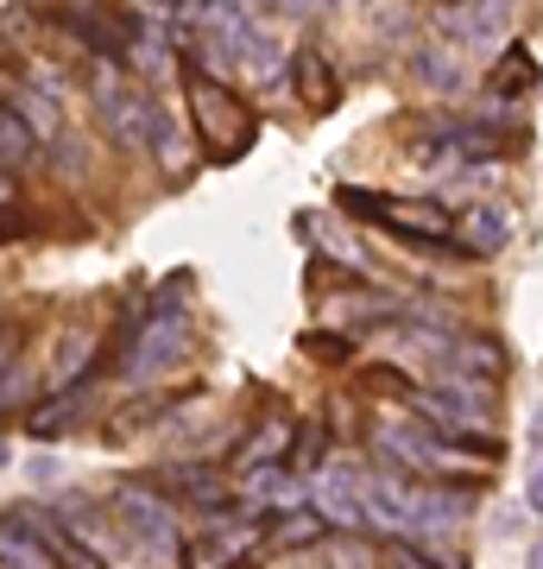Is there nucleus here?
I'll return each mask as SVG.
<instances>
[{
	"mask_svg": "<svg viewBox=\"0 0 543 569\" xmlns=\"http://www.w3.org/2000/svg\"><path fill=\"white\" fill-rule=\"evenodd\" d=\"M95 102H101V127L121 146H133V152H171V114L133 77H121L114 63L95 70Z\"/></svg>",
	"mask_w": 543,
	"mask_h": 569,
	"instance_id": "f257e3e1",
	"label": "nucleus"
},
{
	"mask_svg": "<svg viewBox=\"0 0 543 569\" xmlns=\"http://www.w3.org/2000/svg\"><path fill=\"white\" fill-rule=\"evenodd\" d=\"M183 89H190V108H197L202 146H209V159H215V164H234L247 146L260 140V121L247 114V102L228 89V82L202 77L197 63H190V70H183Z\"/></svg>",
	"mask_w": 543,
	"mask_h": 569,
	"instance_id": "f03ea898",
	"label": "nucleus"
},
{
	"mask_svg": "<svg viewBox=\"0 0 543 569\" xmlns=\"http://www.w3.org/2000/svg\"><path fill=\"white\" fill-rule=\"evenodd\" d=\"M342 209H354V216H366V222L392 228V234L411 241V247H436V253L455 247V216H449L443 203H399V197H380V190H354V183H348Z\"/></svg>",
	"mask_w": 543,
	"mask_h": 569,
	"instance_id": "7ed1b4c3",
	"label": "nucleus"
},
{
	"mask_svg": "<svg viewBox=\"0 0 543 569\" xmlns=\"http://www.w3.org/2000/svg\"><path fill=\"white\" fill-rule=\"evenodd\" d=\"M114 512H121V526H127V538H133V550H145V557H171V563H183V557H190V545L178 538L171 512H164V500L152 488L127 481V488L114 493Z\"/></svg>",
	"mask_w": 543,
	"mask_h": 569,
	"instance_id": "20e7f679",
	"label": "nucleus"
},
{
	"mask_svg": "<svg viewBox=\"0 0 543 569\" xmlns=\"http://www.w3.org/2000/svg\"><path fill=\"white\" fill-rule=\"evenodd\" d=\"M366 443H373V456L392 468H436V456H443V430L430 425V418H380V425L366 430Z\"/></svg>",
	"mask_w": 543,
	"mask_h": 569,
	"instance_id": "39448f33",
	"label": "nucleus"
},
{
	"mask_svg": "<svg viewBox=\"0 0 543 569\" xmlns=\"http://www.w3.org/2000/svg\"><path fill=\"white\" fill-rule=\"evenodd\" d=\"M183 342H190V317L183 310H152L140 323V336L127 342V373H159L164 361H178L183 355Z\"/></svg>",
	"mask_w": 543,
	"mask_h": 569,
	"instance_id": "423d86ee",
	"label": "nucleus"
},
{
	"mask_svg": "<svg viewBox=\"0 0 543 569\" xmlns=\"http://www.w3.org/2000/svg\"><path fill=\"white\" fill-rule=\"evenodd\" d=\"M0 563H20V569H51L63 563L58 545H51V531L32 507H7L0 512Z\"/></svg>",
	"mask_w": 543,
	"mask_h": 569,
	"instance_id": "0eeeda50",
	"label": "nucleus"
},
{
	"mask_svg": "<svg viewBox=\"0 0 543 569\" xmlns=\"http://www.w3.org/2000/svg\"><path fill=\"white\" fill-rule=\"evenodd\" d=\"M291 82H298V102L310 114H329V108L342 102V77H335V63L322 44H298L291 51Z\"/></svg>",
	"mask_w": 543,
	"mask_h": 569,
	"instance_id": "6e6552de",
	"label": "nucleus"
},
{
	"mask_svg": "<svg viewBox=\"0 0 543 569\" xmlns=\"http://www.w3.org/2000/svg\"><path fill=\"white\" fill-rule=\"evenodd\" d=\"M436 26H443L455 44H481L500 32V0H443L436 7Z\"/></svg>",
	"mask_w": 543,
	"mask_h": 569,
	"instance_id": "1a4fd4ad",
	"label": "nucleus"
},
{
	"mask_svg": "<svg viewBox=\"0 0 543 569\" xmlns=\"http://www.w3.org/2000/svg\"><path fill=\"white\" fill-rule=\"evenodd\" d=\"M164 488H171V493H183V500H190V507H202L209 519H222V512H234V493H228V481H222V475H209V468H197V462L171 468V475H164Z\"/></svg>",
	"mask_w": 543,
	"mask_h": 569,
	"instance_id": "9d476101",
	"label": "nucleus"
},
{
	"mask_svg": "<svg viewBox=\"0 0 543 569\" xmlns=\"http://www.w3.org/2000/svg\"><path fill=\"white\" fill-rule=\"evenodd\" d=\"M291 443H298V430L284 425V418H272L265 430H253V437L234 449V475H260V468L291 462Z\"/></svg>",
	"mask_w": 543,
	"mask_h": 569,
	"instance_id": "9b49d317",
	"label": "nucleus"
},
{
	"mask_svg": "<svg viewBox=\"0 0 543 569\" xmlns=\"http://www.w3.org/2000/svg\"><path fill=\"white\" fill-rule=\"evenodd\" d=\"M512 241V216H505L500 203H474L462 209V253H500V247Z\"/></svg>",
	"mask_w": 543,
	"mask_h": 569,
	"instance_id": "f8f14e48",
	"label": "nucleus"
},
{
	"mask_svg": "<svg viewBox=\"0 0 543 569\" xmlns=\"http://www.w3.org/2000/svg\"><path fill=\"white\" fill-rule=\"evenodd\" d=\"M329 512H291V519H272L265 526V550H303V545H322L329 538Z\"/></svg>",
	"mask_w": 543,
	"mask_h": 569,
	"instance_id": "ddd939ff",
	"label": "nucleus"
},
{
	"mask_svg": "<svg viewBox=\"0 0 543 569\" xmlns=\"http://www.w3.org/2000/svg\"><path fill=\"white\" fill-rule=\"evenodd\" d=\"M449 140H455V159H500V152H505V133L493 121L449 127Z\"/></svg>",
	"mask_w": 543,
	"mask_h": 569,
	"instance_id": "4468645a",
	"label": "nucleus"
},
{
	"mask_svg": "<svg viewBox=\"0 0 543 569\" xmlns=\"http://www.w3.org/2000/svg\"><path fill=\"white\" fill-rule=\"evenodd\" d=\"M32 152H39V133L26 127L20 108L0 102V164H20V159H32Z\"/></svg>",
	"mask_w": 543,
	"mask_h": 569,
	"instance_id": "2eb2a0df",
	"label": "nucleus"
},
{
	"mask_svg": "<svg viewBox=\"0 0 543 569\" xmlns=\"http://www.w3.org/2000/svg\"><path fill=\"white\" fill-rule=\"evenodd\" d=\"M486 89H493V96H524V89H537V63H531V51H519V44H512V51H505V63L486 77Z\"/></svg>",
	"mask_w": 543,
	"mask_h": 569,
	"instance_id": "dca6fc26",
	"label": "nucleus"
},
{
	"mask_svg": "<svg viewBox=\"0 0 543 569\" xmlns=\"http://www.w3.org/2000/svg\"><path fill=\"white\" fill-rule=\"evenodd\" d=\"M26 399H32V380H26V367H20V361L0 367V418H7V411H20Z\"/></svg>",
	"mask_w": 543,
	"mask_h": 569,
	"instance_id": "f3484780",
	"label": "nucleus"
},
{
	"mask_svg": "<svg viewBox=\"0 0 543 569\" xmlns=\"http://www.w3.org/2000/svg\"><path fill=\"white\" fill-rule=\"evenodd\" d=\"M418 77L449 89V82H462V63H449V51H418Z\"/></svg>",
	"mask_w": 543,
	"mask_h": 569,
	"instance_id": "a211bd4d",
	"label": "nucleus"
},
{
	"mask_svg": "<svg viewBox=\"0 0 543 569\" xmlns=\"http://www.w3.org/2000/svg\"><path fill=\"white\" fill-rule=\"evenodd\" d=\"M26 430H32V437H58V430H70V399H58V406H39L32 411V418H26Z\"/></svg>",
	"mask_w": 543,
	"mask_h": 569,
	"instance_id": "6ab92c4d",
	"label": "nucleus"
},
{
	"mask_svg": "<svg viewBox=\"0 0 543 569\" xmlns=\"http://www.w3.org/2000/svg\"><path fill=\"white\" fill-rule=\"evenodd\" d=\"M303 355H322V361H348L354 342L348 336H303Z\"/></svg>",
	"mask_w": 543,
	"mask_h": 569,
	"instance_id": "aec40b11",
	"label": "nucleus"
},
{
	"mask_svg": "<svg viewBox=\"0 0 543 569\" xmlns=\"http://www.w3.org/2000/svg\"><path fill=\"white\" fill-rule=\"evenodd\" d=\"M366 387H373V392H404V399L418 392V387H411V380L399 373V367H373V373H366Z\"/></svg>",
	"mask_w": 543,
	"mask_h": 569,
	"instance_id": "412c9836",
	"label": "nucleus"
},
{
	"mask_svg": "<svg viewBox=\"0 0 543 569\" xmlns=\"http://www.w3.org/2000/svg\"><path fill=\"white\" fill-rule=\"evenodd\" d=\"M20 342H26V329H20V323H0V367H13Z\"/></svg>",
	"mask_w": 543,
	"mask_h": 569,
	"instance_id": "4be33fe9",
	"label": "nucleus"
},
{
	"mask_svg": "<svg viewBox=\"0 0 543 569\" xmlns=\"http://www.w3.org/2000/svg\"><path fill=\"white\" fill-rule=\"evenodd\" d=\"M531 512H543V462L531 468Z\"/></svg>",
	"mask_w": 543,
	"mask_h": 569,
	"instance_id": "5701e85b",
	"label": "nucleus"
},
{
	"mask_svg": "<svg viewBox=\"0 0 543 569\" xmlns=\"http://www.w3.org/2000/svg\"><path fill=\"white\" fill-rule=\"evenodd\" d=\"M0 468H7V437H0Z\"/></svg>",
	"mask_w": 543,
	"mask_h": 569,
	"instance_id": "b1692460",
	"label": "nucleus"
},
{
	"mask_svg": "<svg viewBox=\"0 0 543 569\" xmlns=\"http://www.w3.org/2000/svg\"><path fill=\"white\" fill-rule=\"evenodd\" d=\"M537 443H543V418H537Z\"/></svg>",
	"mask_w": 543,
	"mask_h": 569,
	"instance_id": "393cba45",
	"label": "nucleus"
},
{
	"mask_svg": "<svg viewBox=\"0 0 543 569\" xmlns=\"http://www.w3.org/2000/svg\"><path fill=\"white\" fill-rule=\"evenodd\" d=\"M335 7H348V0H335Z\"/></svg>",
	"mask_w": 543,
	"mask_h": 569,
	"instance_id": "a878e982",
	"label": "nucleus"
}]
</instances>
